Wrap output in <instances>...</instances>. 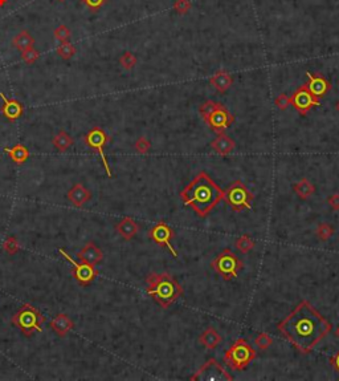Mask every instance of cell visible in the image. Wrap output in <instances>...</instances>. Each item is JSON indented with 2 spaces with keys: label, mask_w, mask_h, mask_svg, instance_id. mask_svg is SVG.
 Instances as JSON below:
<instances>
[{
  "label": "cell",
  "mask_w": 339,
  "mask_h": 381,
  "mask_svg": "<svg viewBox=\"0 0 339 381\" xmlns=\"http://www.w3.org/2000/svg\"><path fill=\"white\" fill-rule=\"evenodd\" d=\"M280 333L302 355H309L332 332L330 321L308 300H302L284 320L277 324Z\"/></svg>",
  "instance_id": "cell-1"
},
{
  "label": "cell",
  "mask_w": 339,
  "mask_h": 381,
  "mask_svg": "<svg viewBox=\"0 0 339 381\" xmlns=\"http://www.w3.org/2000/svg\"><path fill=\"white\" fill-rule=\"evenodd\" d=\"M222 197L224 190L206 171H200L180 192L184 206H190L200 218L207 217L222 202Z\"/></svg>",
  "instance_id": "cell-2"
},
{
  "label": "cell",
  "mask_w": 339,
  "mask_h": 381,
  "mask_svg": "<svg viewBox=\"0 0 339 381\" xmlns=\"http://www.w3.org/2000/svg\"><path fill=\"white\" fill-rule=\"evenodd\" d=\"M146 292L162 308H168L183 295V288L168 272L150 274L146 278Z\"/></svg>",
  "instance_id": "cell-3"
},
{
  "label": "cell",
  "mask_w": 339,
  "mask_h": 381,
  "mask_svg": "<svg viewBox=\"0 0 339 381\" xmlns=\"http://www.w3.org/2000/svg\"><path fill=\"white\" fill-rule=\"evenodd\" d=\"M12 323L22 331L24 336L30 337L34 332H42V324L46 323V316L36 307L23 304L12 317Z\"/></svg>",
  "instance_id": "cell-4"
},
{
  "label": "cell",
  "mask_w": 339,
  "mask_h": 381,
  "mask_svg": "<svg viewBox=\"0 0 339 381\" xmlns=\"http://www.w3.org/2000/svg\"><path fill=\"white\" fill-rule=\"evenodd\" d=\"M256 358V351L245 339L236 340L224 353V361L230 369L242 370Z\"/></svg>",
  "instance_id": "cell-5"
},
{
  "label": "cell",
  "mask_w": 339,
  "mask_h": 381,
  "mask_svg": "<svg viewBox=\"0 0 339 381\" xmlns=\"http://www.w3.org/2000/svg\"><path fill=\"white\" fill-rule=\"evenodd\" d=\"M211 267L215 270L216 274L222 276V279L230 282V280L238 278V271H242L244 264L232 250L226 249L216 255L215 259L211 262Z\"/></svg>",
  "instance_id": "cell-6"
},
{
  "label": "cell",
  "mask_w": 339,
  "mask_h": 381,
  "mask_svg": "<svg viewBox=\"0 0 339 381\" xmlns=\"http://www.w3.org/2000/svg\"><path fill=\"white\" fill-rule=\"evenodd\" d=\"M252 192L245 186V183L240 179L234 181L228 189L224 190L222 200L230 206L234 212H242V210H252L253 204Z\"/></svg>",
  "instance_id": "cell-7"
},
{
  "label": "cell",
  "mask_w": 339,
  "mask_h": 381,
  "mask_svg": "<svg viewBox=\"0 0 339 381\" xmlns=\"http://www.w3.org/2000/svg\"><path fill=\"white\" fill-rule=\"evenodd\" d=\"M192 381H230L234 380L232 374H230L222 368L216 358H208L203 365L200 366L198 372H195L194 376H191Z\"/></svg>",
  "instance_id": "cell-8"
},
{
  "label": "cell",
  "mask_w": 339,
  "mask_h": 381,
  "mask_svg": "<svg viewBox=\"0 0 339 381\" xmlns=\"http://www.w3.org/2000/svg\"><path fill=\"white\" fill-rule=\"evenodd\" d=\"M84 141H85V143H86L88 146H90L93 150L98 151V154L101 155L102 163H104V167H105L106 173H108L109 177H112V170H110L109 162H108L105 151H104V146H105L106 143L109 142L110 137L104 132V129L96 126V128L90 129V130L88 132V134L85 136Z\"/></svg>",
  "instance_id": "cell-9"
},
{
  "label": "cell",
  "mask_w": 339,
  "mask_h": 381,
  "mask_svg": "<svg viewBox=\"0 0 339 381\" xmlns=\"http://www.w3.org/2000/svg\"><path fill=\"white\" fill-rule=\"evenodd\" d=\"M290 104L294 106V109L297 110L301 116H306L309 113V110L314 106H318L320 104V98L309 91L308 85H302L294 92L290 97Z\"/></svg>",
  "instance_id": "cell-10"
},
{
  "label": "cell",
  "mask_w": 339,
  "mask_h": 381,
  "mask_svg": "<svg viewBox=\"0 0 339 381\" xmlns=\"http://www.w3.org/2000/svg\"><path fill=\"white\" fill-rule=\"evenodd\" d=\"M174 235H175V233L171 229V226H168L163 221L154 225L151 227V230L148 231V237H150L151 241H154L160 247H167L170 250V253L172 254V257L178 258V251L171 245V239L174 238Z\"/></svg>",
  "instance_id": "cell-11"
},
{
  "label": "cell",
  "mask_w": 339,
  "mask_h": 381,
  "mask_svg": "<svg viewBox=\"0 0 339 381\" xmlns=\"http://www.w3.org/2000/svg\"><path fill=\"white\" fill-rule=\"evenodd\" d=\"M58 253H60L69 263L72 264L73 275H74L76 279L78 280L82 286H86V284L92 283V282L94 280L96 276L98 275L97 270H96L93 266H90V264L84 263V262L82 263H77V262H76L68 253H65L62 249L58 250Z\"/></svg>",
  "instance_id": "cell-12"
},
{
  "label": "cell",
  "mask_w": 339,
  "mask_h": 381,
  "mask_svg": "<svg viewBox=\"0 0 339 381\" xmlns=\"http://www.w3.org/2000/svg\"><path fill=\"white\" fill-rule=\"evenodd\" d=\"M234 116L230 112H228L226 106L220 104L218 109L215 112H212L210 114V117L207 120L204 121V122H207L210 125V128L214 130L215 133L220 134V133H224L226 129L230 128V125L234 124Z\"/></svg>",
  "instance_id": "cell-13"
},
{
  "label": "cell",
  "mask_w": 339,
  "mask_h": 381,
  "mask_svg": "<svg viewBox=\"0 0 339 381\" xmlns=\"http://www.w3.org/2000/svg\"><path fill=\"white\" fill-rule=\"evenodd\" d=\"M0 98L3 100V106H2V113L7 120L16 121L19 120L24 113V106L22 102L14 98H8L4 95L3 92H0Z\"/></svg>",
  "instance_id": "cell-14"
},
{
  "label": "cell",
  "mask_w": 339,
  "mask_h": 381,
  "mask_svg": "<svg viewBox=\"0 0 339 381\" xmlns=\"http://www.w3.org/2000/svg\"><path fill=\"white\" fill-rule=\"evenodd\" d=\"M306 75L309 77V83L306 84V85H308L309 91L316 97H324L326 93L332 89V85H330L328 80L324 79V75H320V73H312V72H308Z\"/></svg>",
  "instance_id": "cell-15"
},
{
  "label": "cell",
  "mask_w": 339,
  "mask_h": 381,
  "mask_svg": "<svg viewBox=\"0 0 339 381\" xmlns=\"http://www.w3.org/2000/svg\"><path fill=\"white\" fill-rule=\"evenodd\" d=\"M77 258L84 263L90 264V266H96L102 261L104 254H102L101 249L96 246L94 243H88L82 247V250L77 254Z\"/></svg>",
  "instance_id": "cell-16"
},
{
  "label": "cell",
  "mask_w": 339,
  "mask_h": 381,
  "mask_svg": "<svg viewBox=\"0 0 339 381\" xmlns=\"http://www.w3.org/2000/svg\"><path fill=\"white\" fill-rule=\"evenodd\" d=\"M92 198V193L81 183H76L72 189L68 192V200L69 202L74 206V208H81L84 205L89 202Z\"/></svg>",
  "instance_id": "cell-17"
},
{
  "label": "cell",
  "mask_w": 339,
  "mask_h": 381,
  "mask_svg": "<svg viewBox=\"0 0 339 381\" xmlns=\"http://www.w3.org/2000/svg\"><path fill=\"white\" fill-rule=\"evenodd\" d=\"M234 146H236L234 141L224 133L218 134V137L211 142V147L218 155H228L234 151Z\"/></svg>",
  "instance_id": "cell-18"
},
{
  "label": "cell",
  "mask_w": 339,
  "mask_h": 381,
  "mask_svg": "<svg viewBox=\"0 0 339 381\" xmlns=\"http://www.w3.org/2000/svg\"><path fill=\"white\" fill-rule=\"evenodd\" d=\"M116 230L118 231V234L121 235L122 238L126 239V241H130V239H132L138 234L140 226H138V223L134 219L130 218V217H126V218H124L117 223Z\"/></svg>",
  "instance_id": "cell-19"
},
{
  "label": "cell",
  "mask_w": 339,
  "mask_h": 381,
  "mask_svg": "<svg viewBox=\"0 0 339 381\" xmlns=\"http://www.w3.org/2000/svg\"><path fill=\"white\" fill-rule=\"evenodd\" d=\"M73 321L70 320V317L64 313H58L52 321H50V328L54 331L58 336L64 337L68 335L73 328Z\"/></svg>",
  "instance_id": "cell-20"
},
{
  "label": "cell",
  "mask_w": 339,
  "mask_h": 381,
  "mask_svg": "<svg viewBox=\"0 0 339 381\" xmlns=\"http://www.w3.org/2000/svg\"><path fill=\"white\" fill-rule=\"evenodd\" d=\"M210 83H211V85L215 88L216 91L220 92V93H224V92H226L232 87L234 79H232V76L226 71H218L210 79Z\"/></svg>",
  "instance_id": "cell-21"
},
{
  "label": "cell",
  "mask_w": 339,
  "mask_h": 381,
  "mask_svg": "<svg viewBox=\"0 0 339 381\" xmlns=\"http://www.w3.org/2000/svg\"><path fill=\"white\" fill-rule=\"evenodd\" d=\"M222 337L220 336V333L212 327L204 329L203 333L199 336V343L207 349H215V348H218V345L222 344Z\"/></svg>",
  "instance_id": "cell-22"
},
{
  "label": "cell",
  "mask_w": 339,
  "mask_h": 381,
  "mask_svg": "<svg viewBox=\"0 0 339 381\" xmlns=\"http://www.w3.org/2000/svg\"><path fill=\"white\" fill-rule=\"evenodd\" d=\"M4 151L10 155V158H11L14 162L19 163V165L26 162V159H28V157H30V151H28V149H26L24 145H22V143H18V145H15V146L12 147H6Z\"/></svg>",
  "instance_id": "cell-23"
},
{
  "label": "cell",
  "mask_w": 339,
  "mask_h": 381,
  "mask_svg": "<svg viewBox=\"0 0 339 381\" xmlns=\"http://www.w3.org/2000/svg\"><path fill=\"white\" fill-rule=\"evenodd\" d=\"M293 190L301 200H308L316 193V186L308 178H302V179L294 183Z\"/></svg>",
  "instance_id": "cell-24"
},
{
  "label": "cell",
  "mask_w": 339,
  "mask_h": 381,
  "mask_svg": "<svg viewBox=\"0 0 339 381\" xmlns=\"http://www.w3.org/2000/svg\"><path fill=\"white\" fill-rule=\"evenodd\" d=\"M12 46L19 49L20 52H23V51H26V49L34 48V39L32 38L26 31H22V32H19V34L14 38Z\"/></svg>",
  "instance_id": "cell-25"
},
{
  "label": "cell",
  "mask_w": 339,
  "mask_h": 381,
  "mask_svg": "<svg viewBox=\"0 0 339 381\" xmlns=\"http://www.w3.org/2000/svg\"><path fill=\"white\" fill-rule=\"evenodd\" d=\"M52 142L60 151H66L73 145V138L65 130H60L53 137Z\"/></svg>",
  "instance_id": "cell-26"
},
{
  "label": "cell",
  "mask_w": 339,
  "mask_h": 381,
  "mask_svg": "<svg viewBox=\"0 0 339 381\" xmlns=\"http://www.w3.org/2000/svg\"><path fill=\"white\" fill-rule=\"evenodd\" d=\"M254 246H256V243H254V241L248 234H242V237H238L236 239V247L242 254H248L249 251H252L254 249Z\"/></svg>",
  "instance_id": "cell-27"
},
{
  "label": "cell",
  "mask_w": 339,
  "mask_h": 381,
  "mask_svg": "<svg viewBox=\"0 0 339 381\" xmlns=\"http://www.w3.org/2000/svg\"><path fill=\"white\" fill-rule=\"evenodd\" d=\"M56 52H57V55H58L60 57H62L64 60H69V59H72V57L74 56L76 52H77V49H76V47L73 46L72 43L65 42V43H61L60 46L57 47Z\"/></svg>",
  "instance_id": "cell-28"
},
{
  "label": "cell",
  "mask_w": 339,
  "mask_h": 381,
  "mask_svg": "<svg viewBox=\"0 0 339 381\" xmlns=\"http://www.w3.org/2000/svg\"><path fill=\"white\" fill-rule=\"evenodd\" d=\"M332 234H334V229L328 223H320L316 229V238L322 242L328 241L332 237Z\"/></svg>",
  "instance_id": "cell-29"
},
{
  "label": "cell",
  "mask_w": 339,
  "mask_h": 381,
  "mask_svg": "<svg viewBox=\"0 0 339 381\" xmlns=\"http://www.w3.org/2000/svg\"><path fill=\"white\" fill-rule=\"evenodd\" d=\"M218 106H220V102H215V101H212V100H207L206 102H203L199 108L202 118H203L204 121L207 120V118L210 117V114H211L212 112H215Z\"/></svg>",
  "instance_id": "cell-30"
},
{
  "label": "cell",
  "mask_w": 339,
  "mask_h": 381,
  "mask_svg": "<svg viewBox=\"0 0 339 381\" xmlns=\"http://www.w3.org/2000/svg\"><path fill=\"white\" fill-rule=\"evenodd\" d=\"M254 344H256V347L258 349H268V348L270 347L272 344H273V339H272L270 336L268 335L266 332H261L256 336V339H254Z\"/></svg>",
  "instance_id": "cell-31"
},
{
  "label": "cell",
  "mask_w": 339,
  "mask_h": 381,
  "mask_svg": "<svg viewBox=\"0 0 339 381\" xmlns=\"http://www.w3.org/2000/svg\"><path fill=\"white\" fill-rule=\"evenodd\" d=\"M120 64L126 71H130V69H132L136 65V55H132V52H124L121 56V59H120Z\"/></svg>",
  "instance_id": "cell-32"
},
{
  "label": "cell",
  "mask_w": 339,
  "mask_h": 381,
  "mask_svg": "<svg viewBox=\"0 0 339 381\" xmlns=\"http://www.w3.org/2000/svg\"><path fill=\"white\" fill-rule=\"evenodd\" d=\"M38 57H40V53H38V51H36V49L34 48H30L22 52V59H23L24 63L28 65L34 64V63L38 60Z\"/></svg>",
  "instance_id": "cell-33"
},
{
  "label": "cell",
  "mask_w": 339,
  "mask_h": 381,
  "mask_svg": "<svg viewBox=\"0 0 339 381\" xmlns=\"http://www.w3.org/2000/svg\"><path fill=\"white\" fill-rule=\"evenodd\" d=\"M3 249L4 251L10 254V255H14V254H16L19 251L20 246L19 243H18V241H16L15 237H8V238L4 241Z\"/></svg>",
  "instance_id": "cell-34"
},
{
  "label": "cell",
  "mask_w": 339,
  "mask_h": 381,
  "mask_svg": "<svg viewBox=\"0 0 339 381\" xmlns=\"http://www.w3.org/2000/svg\"><path fill=\"white\" fill-rule=\"evenodd\" d=\"M134 147H136V150L138 151L140 154H146V153L150 151L151 142L147 140L146 137H140V138L136 141V143H134Z\"/></svg>",
  "instance_id": "cell-35"
},
{
  "label": "cell",
  "mask_w": 339,
  "mask_h": 381,
  "mask_svg": "<svg viewBox=\"0 0 339 381\" xmlns=\"http://www.w3.org/2000/svg\"><path fill=\"white\" fill-rule=\"evenodd\" d=\"M70 30H69L68 27L64 26V24H61V26H58L56 28V31H54V38L57 39V40H60L61 43H65V42H68L69 38H70Z\"/></svg>",
  "instance_id": "cell-36"
},
{
  "label": "cell",
  "mask_w": 339,
  "mask_h": 381,
  "mask_svg": "<svg viewBox=\"0 0 339 381\" xmlns=\"http://www.w3.org/2000/svg\"><path fill=\"white\" fill-rule=\"evenodd\" d=\"M274 104L280 110L288 109V108H289V105H290V97H289L288 95H285V93H281V95L277 96Z\"/></svg>",
  "instance_id": "cell-37"
},
{
  "label": "cell",
  "mask_w": 339,
  "mask_h": 381,
  "mask_svg": "<svg viewBox=\"0 0 339 381\" xmlns=\"http://www.w3.org/2000/svg\"><path fill=\"white\" fill-rule=\"evenodd\" d=\"M174 7H175V11H176L178 14L184 15V14H187V12L191 10V2H190V0H176Z\"/></svg>",
  "instance_id": "cell-38"
},
{
  "label": "cell",
  "mask_w": 339,
  "mask_h": 381,
  "mask_svg": "<svg viewBox=\"0 0 339 381\" xmlns=\"http://www.w3.org/2000/svg\"><path fill=\"white\" fill-rule=\"evenodd\" d=\"M82 2L90 8L92 11H98L108 0H82Z\"/></svg>",
  "instance_id": "cell-39"
},
{
  "label": "cell",
  "mask_w": 339,
  "mask_h": 381,
  "mask_svg": "<svg viewBox=\"0 0 339 381\" xmlns=\"http://www.w3.org/2000/svg\"><path fill=\"white\" fill-rule=\"evenodd\" d=\"M328 205L332 206V210H336V212H338V210H339V193H336V194H332V196L328 197Z\"/></svg>",
  "instance_id": "cell-40"
},
{
  "label": "cell",
  "mask_w": 339,
  "mask_h": 381,
  "mask_svg": "<svg viewBox=\"0 0 339 381\" xmlns=\"http://www.w3.org/2000/svg\"><path fill=\"white\" fill-rule=\"evenodd\" d=\"M330 364H332V365L339 372V351L336 352V355L332 356V358H330Z\"/></svg>",
  "instance_id": "cell-41"
},
{
  "label": "cell",
  "mask_w": 339,
  "mask_h": 381,
  "mask_svg": "<svg viewBox=\"0 0 339 381\" xmlns=\"http://www.w3.org/2000/svg\"><path fill=\"white\" fill-rule=\"evenodd\" d=\"M8 0H0V7H3V6H6L7 4Z\"/></svg>",
  "instance_id": "cell-42"
},
{
  "label": "cell",
  "mask_w": 339,
  "mask_h": 381,
  "mask_svg": "<svg viewBox=\"0 0 339 381\" xmlns=\"http://www.w3.org/2000/svg\"><path fill=\"white\" fill-rule=\"evenodd\" d=\"M336 337H338V339H339V327L336 329Z\"/></svg>",
  "instance_id": "cell-43"
},
{
  "label": "cell",
  "mask_w": 339,
  "mask_h": 381,
  "mask_svg": "<svg viewBox=\"0 0 339 381\" xmlns=\"http://www.w3.org/2000/svg\"><path fill=\"white\" fill-rule=\"evenodd\" d=\"M336 110H338V113H339V101H338V102H336Z\"/></svg>",
  "instance_id": "cell-44"
},
{
  "label": "cell",
  "mask_w": 339,
  "mask_h": 381,
  "mask_svg": "<svg viewBox=\"0 0 339 381\" xmlns=\"http://www.w3.org/2000/svg\"><path fill=\"white\" fill-rule=\"evenodd\" d=\"M57 2H65V0H57Z\"/></svg>",
  "instance_id": "cell-45"
}]
</instances>
